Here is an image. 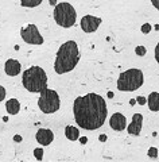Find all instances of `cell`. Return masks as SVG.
<instances>
[{
  "label": "cell",
  "instance_id": "cell-30",
  "mask_svg": "<svg viewBox=\"0 0 159 162\" xmlns=\"http://www.w3.org/2000/svg\"><path fill=\"white\" fill-rule=\"evenodd\" d=\"M108 97H109V99L113 97V92H108Z\"/></svg>",
  "mask_w": 159,
  "mask_h": 162
},
{
  "label": "cell",
  "instance_id": "cell-15",
  "mask_svg": "<svg viewBox=\"0 0 159 162\" xmlns=\"http://www.w3.org/2000/svg\"><path fill=\"white\" fill-rule=\"evenodd\" d=\"M65 135H66V138L69 140L74 142V140H77L80 138V130L77 127H74V126H66V128H65Z\"/></svg>",
  "mask_w": 159,
  "mask_h": 162
},
{
  "label": "cell",
  "instance_id": "cell-13",
  "mask_svg": "<svg viewBox=\"0 0 159 162\" xmlns=\"http://www.w3.org/2000/svg\"><path fill=\"white\" fill-rule=\"evenodd\" d=\"M6 109L10 115H18L20 111V103L18 99H10L6 102Z\"/></svg>",
  "mask_w": 159,
  "mask_h": 162
},
{
  "label": "cell",
  "instance_id": "cell-21",
  "mask_svg": "<svg viewBox=\"0 0 159 162\" xmlns=\"http://www.w3.org/2000/svg\"><path fill=\"white\" fill-rule=\"evenodd\" d=\"M6 95H7V91L4 86L0 85V102H3L4 99H6Z\"/></svg>",
  "mask_w": 159,
  "mask_h": 162
},
{
  "label": "cell",
  "instance_id": "cell-26",
  "mask_svg": "<svg viewBox=\"0 0 159 162\" xmlns=\"http://www.w3.org/2000/svg\"><path fill=\"white\" fill-rule=\"evenodd\" d=\"M107 138H108V137H107L105 134H101V135L99 137V140H100V142H105V140H107Z\"/></svg>",
  "mask_w": 159,
  "mask_h": 162
},
{
  "label": "cell",
  "instance_id": "cell-10",
  "mask_svg": "<svg viewBox=\"0 0 159 162\" xmlns=\"http://www.w3.org/2000/svg\"><path fill=\"white\" fill-rule=\"evenodd\" d=\"M35 139L39 142L42 146H49L53 140H54V134L49 128H39L35 134Z\"/></svg>",
  "mask_w": 159,
  "mask_h": 162
},
{
  "label": "cell",
  "instance_id": "cell-25",
  "mask_svg": "<svg viewBox=\"0 0 159 162\" xmlns=\"http://www.w3.org/2000/svg\"><path fill=\"white\" fill-rule=\"evenodd\" d=\"M151 3H153V6L159 11V0H151Z\"/></svg>",
  "mask_w": 159,
  "mask_h": 162
},
{
  "label": "cell",
  "instance_id": "cell-22",
  "mask_svg": "<svg viewBox=\"0 0 159 162\" xmlns=\"http://www.w3.org/2000/svg\"><path fill=\"white\" fill-rule=\"evenodd\" d=\"M136 103H138V104H140V105H144L147 103V100L143 97V96H138V97H136Z\"/></svg>",
  "mask_w": 159,
  "mask_h": 162
},
{
  "label": "cell",
  "instance_id": "cell-3",
  "mask_svg": "<svg viewBox=\"0 0 159 162\" xmlns=\"http://www.w3.org/2000/svg\"><path fill=\"white\" fill-rule=\"evenodd\" d=\"M22 84L31 93H41L43 89L47 88V74L45 69L41 66H31L23 72Z\"/></svg>",
  "mask_w": 159,
  "mask_h": 162
},
{
  "label": "cell",
  "instance_id": "cell-19",
  "mask_svg": "<svg viewBox=\"0 0 159 162\" xmlns=\"http://www.w3.org/2000/svg\"><path fill=\"white\" fill-rule=\"evenodd\" d=\"M147 156H148L150 158H156V157H158V149H156V147H150Z\"/></svg>",
  "mask_w": 159,
  "mask_h": 162
},
{
  "label": "cell",
  "instance_id": "cell-14",
  "mask_svg": "<svg viewBox=\"0 0 159 162\" xmlns=\"http://www.w3.org/2000/svg\"><path fill=\"white\" fill-rule=\"evenodd\" d=\"M147 104H148L150 109L153 112H158L159 111V93L158 92L150 93L148 99H147Z\"/></svg>",
  "mask_w": 159,
  "mask_h": 162
},
{
  "label": "cell",
  "instance_id": "cell-7",
  "mask_svg": "<svg viewBox=\"0 0 159 162\" xmlns=\"http://www.w3.org/2000/svg\"><path fill=\"white\" fill-rule=\"evenodd\" d=\"M20 37H22V39L26 43H29V45H42L45 42L43 37L39 32L38 27L35 24H32V23L27 24L26 27H23L20 30Z\"/></svg>",
  "mask_w": 159,
  "mask_h": 162
},
{
  "label": "cell",
  "instance_id": "cell-23",
  "mask_svg": "<svg viewBox=\"0 0 159 162\" xmlns=\"http://www.w3.org/2000/svg\"><path fill=\"white\" fill-rule=\"evenodd\" d=\"M154 53H155V60H156V62L159 64V43L155 46V50H154Z\"/></svg>",
  "mask_w": 159,
  "mask_h": 162
},
{
  "label": "cell",
  "instance_id": "cell-5",
  "mask_svg": "<svg viewBox=\"0 0 159 162\" xmlns=\"http://www.w3.org/2000/svg\"><path fill=\"white\" fill-rule=\"evenodd\" d=\"M54 20L58 26L64 27V29H69L72 26H74L77 19V12L74 10V7L70 3L66 1H62V3H58L54 7Z\"/></svg>",
  "mask_w": 159,
  "mask_h": 162
},
{
  "label": "cell",
  "instance_id": "cell-2",
  "mask_svg": "<svg viewBox=\"0 0 159 162\" xmlns=\"http://www.w3.org/2000/svg\"><path fill=\"white\" fill-rule=\"evenodd\" d=\"M80 61V50L74 41H67L61 45L57 51L54 70L57 74L69 73L77 66Z\"/></svg>",
  "mask_w": 159,
  "mask_h": 162
},
{
  "label": "cell",
  "instance_id": "cell-18",
  "mask_svg": "<svg viewBox=\"0 0 159 162\" xmlns=\"http://www.w3.org/2000/svg\"><path fill=\"white\" fill-rule=\"evenodd\" d=\"M34 156H35V158L38 159V161H42V159H43V149H41V147L35 149L34 150Z\"/></svg>",
  "mask_w": 159,
  "mask_h": 162
},
{
  "label": "cell",
  "instance_id": "cell-11",
  "mask_svg": "<svg viewBox=\"0 0 159 162\" xmlns=\"http://www.w3.org/2000/svg\"><path fill=\"white\" fill-rule=\"evenodd\" d=\"M143 127V115L142 114H134L132 122L127 127V131L130 135H139Z\"/></svg>",
  "mask_w": 159,
  "mask_h": 162
},
{
  "label": "cell",
  "instance_id": "cell-29",
  "mask_svg": "<svg viewBox=\"0 0 159 162\" xmlns=\"http://www.w3.org/2000/svg\"><path fill=\"white\" fill-rule=\"evenodd\" d=\"M130 104L131 105H135V104H136V100H134V99H132V100H130Z\"/></svg>",
  "mask_w": 159,
  "mask_h": 162
},
{
  "label": "cell",
  "instance_id": "cell-4",
  "mask_svg": "<svg viewBox=\"0 0 159 162\" xmlns=\"http://www.w3.org/2000/svg\"><path fill=\"white\" fill-rule=\"evenodd\" d=\"M144 83V74L140 69H128L119 76L117 89L121 92H134L138 91Z\"/></svg>",
  "mask_w": 159,
  "mask_h": 162
},
{
  "label": "cell",
  "instance_id": "cell-9",
  "mask_svg": "<svg viewBox=\"0 0 159 162\" xmlns=\"http://www.w3.org/2000/svg\"><path fill=\"white\" fill-rule=\"evenodd\" d=\"M109 126H111V128L115 131H123L127 127V119H125V116L123 114L116 112V114H113L111 116V119H109Z\"/></svg>",
  "mask_w": 159,
  "mask_h": 162
},
{
  "label": "cell",
  "instance_id": "cell-12",
  "mask_svg": "<svg viewBox=\"0 0 159 162\" xmlns=\"http://www.w3.org/2000/svg\"><path fill=\"white\" fill-rule=\"evenodd\" d=\"M20 69H22V65L18 60L15 58H10V60L6 61L4 64V72L7 73V76H11V77H15L20 73Z\"/></svg>",
  "mask_w": 159,
  "mask_h": 162
},
{
  "label": "cell",
  "instance_id": "cell-17",
  "mask_svg": "<svg viewBox=\"0 0 159 162\" xmlns=\"http://www.w3.org/2000/svg\"><path fill=\"white\" fill-rule=\"evenodd\" d=\"M146 53H147V49L144 48V46H136V48H135V54L139 55V57L146 55Z\"/></svg>",
  "mask_w": 159,
  "mask_h": 162
},
{
  "label": "cell",
  "instance_id": "cell-1",
  "mask_svg": "<svg viewBox=\"0 0 159 162\" xmlns=\"http://www.w3.org/2000/svg\"><path fill=\"white\" fill-rule=\"evenodd\" d=\"M74 120L82 130H97L102 127L108 115V108L104 97L97 93H88L76 97L73 103Z\"/></svg>",
  "mask_w": 159,
  "mask_h": 162
},
{
  "label": "cell",
  "instance_id": "cell-28",
  "mask_svg": "<svg viewBox=\"0 0 159 162\" xmlns=\"http://www.w3.org/2000/svg\"><path fill=\"white\" fill-rule=\"evenodd\" d=\"M49 1H50V4H51V6H57V4H58V1H57V0H49Z\"/></svg>",
  "mask_w": 159,
  "mask_h": 162
},
{
  "label": "cell",
  "instance_id": "cell-24",
  "mask_svg": "<svg viewBox=\"0 0 159 162\" xmlns=\"http://www.w3.org/2000/svg\"><path fill=\"white\" fill-rule=\"evenodd\" d=\"M14 140H15L16 143H20L23 140V138H22V135H18V134H16V135H14Z\"/></svg>",
  "mask_w": 159,
  "mask_h": 162
},
{
  "label": "cell",
  "instance_id": "cell-20",
  "mask_svg": "<svg viewBox=\"0 0 159 162\" xmlns=\"http://www.w3.org/2000/svg\"><path fill=\"white\" fill-rule=\"evenodd\" d=\"M151 29H153V26L150 24V23H144V24L142 26V32H144V34H148V32L151 31Z\"/></svg>",
  "mask_w": 159,
  "mask_h": 162
},
{
  "label": "cell",
  "instance_id": "cell-8",
  "mask_svg": "<svg viewBox=\"0 0 159 162\" xmlns=\"http://www.w3.org/2000/svg\"><path fill=\"white\" fill-rule=\"evenodd\" d=\"M101 18H97V16L93 15H85L81 18V29L85 32L90 34V32H95L96 30L100 27L101 24Z\"/></svg>",
  "mask_w": 159,
  "mask_h": 162
},
{
  "label": "cell",
  "instance_id": "cell-16",
  "mask_svg": "<svg viewBox=\"0 0 159 162\" xmlns=\"http://www.w3.org/2000/svg\"><path fill=\"white\" fill-rule=\"evenodd\" d=\"M41 3H42V0H20L22 7H26V8H35V7H38Z\"/></svg>",
  "mask_w": 159,
  "mask_h": 162
},
{
  "label": "cell",
  "instance_id": "cell-27",
  "mask_svg": "<svg viewBox=\"0 0 159 162\" xmlns=\"http://www.w3.org/2000/svg\"><path fill=\"white\" fill-rule=\"evenodd\" d=\"M80 142L82 143V145H85V143L88 142V138H86V137H81V138H80Z\"/></svg>",
  "mask_w": 159,
  "mask_h": 162
},
{
  "label": "cell",
  "instance_id": "cell-6",
  "mask_svg": "<svg viewBox=\"0 0 159 162\" xmlns=\"http://www.w3.org/2000/svg\"><path fill=\"white\" fill-rule=\"evenodd\" d=\"M61 107V99L54 89H43L38 99V108L43 114H54Z\"/></svg>",
  "mask_w": 159,
  "mask_h": 162
}]
</instances>
